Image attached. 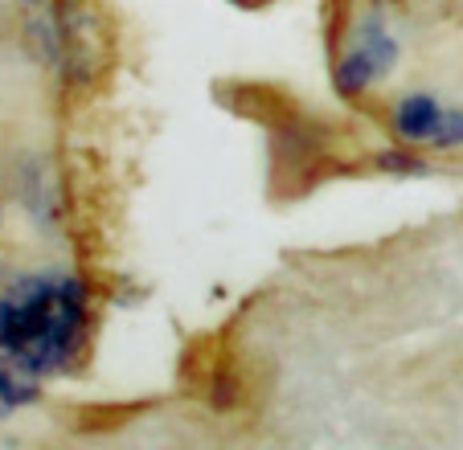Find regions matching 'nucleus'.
Returning <instances> with one entry per match:
<instances>
[{
    "label": "nucleus",
    "instance_id": "obj_5",
    "mask_svg": "<svg viewBox=\"0 0 463 450\" xmlns=\"http://www.w3.org/2000/svg\"><path fill=\"white\" fill-rule=\"evenodd\" d=\"M21 201L42 225L58 221V189L45 181V168L37 160H25V168H21Z\"/></svg>",
    "mask_w": 463,
    "mask_h": 450
},
{
    "label": "nucleus",
    "instance_id": "obj_1",
    "mask_svg": "<svg viewBox=\"0 0 463 450\" xmlns=\"http://www.w3.org/2000/svg\"><path fill=\"white\" fill-rule=\"evenodd\" d=\"M87 286L74 275L21 278L9 295H0V352L25 377L71 369L87 344Z\"/></svg>",
    "mask_w": 463,
    "mask_h": 450
},
{
    "label": "nucleus",
    "instance_id": "obj_2",
    "mask_svg": "<svg viewBox=\"0 0 463 450\" xmlns=\"http://www.w3.org/2000/svg\"><path fill=\"white\" fill-rule=\"evenodd\" d=\"M398 66V42L385 33V25L377 17L361 21L357 33H353V45L345 50V58L336 61V90L345 98L369 90L373 82H382L390 70Z\"/></svg>",
    "mask_w": 463,
    "mask_h": 450
},
{
    "label": "nucleus",
    "instance_id": "obj_6",
    "mask_svg": "<svg viewBox=\"0 0 463 450\" xmlns=\"http://www.w3.org/2000/svg\"><path fill=\"white\" fill-rule=\"evenodd\" d=\"M33 398H37V385L0 364V414H9V409L25 406V401H33Z\"/></svg>",
    "mask_w": 463,
    "mask_h": 450
},
{
    "label": "nucleus",
    "instance_id": "obj_7",
    "mask_svg": "<svg viewBox=\"0 0 463 450\" xmlns=\"http://www.w3.org/2000/svg\"><path fill=\"white\" fill-rule=\"evenodd\" d=\"M377 168H382V173H393V176H422V173H430L427 160L411 156V152H382V156H377Z\"/></svg>",
    "mask_w": 463,
    "mask_h": 450
},
{
    "label": "nucleus",
    "instance_id": "obj_3",
    "mask_svg": "<svg viewBox=\"0 0 463 450\" xmlns=\"http://www.w3.org/2000/svg\"><path fill=\"white\" fill-rule=\"evenodd\" d=\"M21 5V17H25V37H29V50L37 53L42 61H61L66 53V37H61V21L53 0H17Z\"/></svg>",
    "mask_w": 463,
    "mask_h": 450
},
{
    "label": "nucleus",
    "instance_id": "obj_8",
    "mask_svg": "<svg viewBox=\"0 0 463 450\" xmlns=\"http://www.w3.org/2000/svg\"><path fill=\"white\" fill-rule=\"evenodd\" d=\"M435 147H455L463 144V111H443V123H439L435 139H430Z\"/></svg>",
    "mask_w": 463,
    "mask_h": 450
},
{
    "label": "nucleus",
    "instance_id": "obj_4",
    "mask_svg": "<svg viewBox=\"0 0 463 450\" xmlns=\"http://www.w3.org/2000/svg\"><path fill=\"white\" fill-rule=\"evenodd\" d=\"M443 123V107L430 95H406L402 103L393 107V131L406 139V144H430Z\"/></svg>",
    "mask_w": 463,
    "mask_h": 450
}]
</instances>
